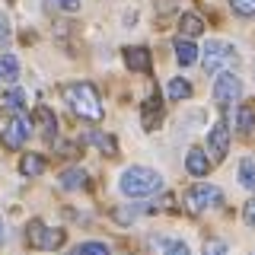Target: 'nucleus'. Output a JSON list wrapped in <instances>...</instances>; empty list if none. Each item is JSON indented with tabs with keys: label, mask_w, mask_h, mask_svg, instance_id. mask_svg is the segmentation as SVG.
I'll list each match as a JSON object with an SVG mask.
<instances>
[{
	"label": "nucleus",
	"mask_w": 255,
	"mask_h": 255,
	"mask_svg": "<svg viewBox=\"0 0 255 255\" xmlns=\"http://www.w3.org/2000/svg\"><path fill=\"white\" fill-rule=\"evenodd\" d=\"M239 96H243V83H239V77L233 74V70H220L217 80H214V102H217L220 109H230Z\"/></svg>",
	"instance_id": "6"
},
{
	"label": "nucleus",
	"mask_w": 255,
	"mask_h": 255,
	"mask_svg": "<svg viewBox=\"0 0 255 255\" xmlns=\"http://www.w3.org/2000/svg\"><path fill=\"white\" fill-rule=\"evenodd\" d=\"M230 10L243 19H255V0H230Z\"/></svg>",
	"instance_id": "24"
},
{
	"label": "nucleus",
	"mask_w": 255,
	"mask_h": 255,
	"mask_svg": "<svg viewBox=\"0 0 255 255\" xmlns=\"http://www.w3.org/2000/svg\"><path fill=\"white\" fill-rule=\"evenodd\" d=\"M118 188H122V195H128V198H150L163 188V175L156 169H150V166H131V169L122 172Z\"/></svg>",
	"instance_id": "2"
},
{
	"label": "nucleus",
	"mask_w": 255,
	"mask_h": 255,
	"mask_svg": "<svg viewBox=\"0 0 255 255\" xmlns=\"http://www.w3.org/2000/svg\"><path fill=\"white\" fill-rule=\"evenodd\" d=\"M163 255H191L185 243H179V239H172V243H166V252Z\"/></svg>",
	"instance_id": "27"
},
{
	"label": "nucleus",
	"mask_w": 255,
	"mask_h": 255,
	"mask_svg": "<svg viewBox=\"0 0 255 255\" xmlns=\"http://www.w3.org/2000/svg\"><path fill=\"white\" fill-rule=\"evenodd\" d=\"M3 239H6V227H3V217H0V246H3Z\"/></svg>",
	"instance_id": "31"
},
{
	"label": "nucleus",
	"mask_w": 255,
	"mask_h": 255,
	"mask_svg": "<svg viewBox=\"0 0 255 255\" xmlns=\"http://www.w3.org/2000/svg\"><path fill=\"white\" fill-rule=\"evenodd\" d=\"M19 77V61L13 54H0V83H16Z\"/></svg>",
	"instance_id": "18"
},
{
	"label": "nucleus",
	"mask_w": 255,
	"mask_h": 255,
	"mask_svg": "<svg viewBox=\"0 0 255 255\" xmlns=\"http://www.w3.org/2000/svg\"><path fill=\"white\" fill-rule=\"evenodd\" d=\"M204 255H227V243H223V239H207Z\"/></svg>",
	"instance_id": "25"
},
{
	"label": "nucleus",
	"mask_w": 255,
	"mask_h": 255,
	"mask_svg": "<svg viewBox=\"0 0 255 255\" xmlns=\"http://www.w3.org/2000/svg\"><path fill=\"white\" fill-rule=\"evenodd\" d=\"M3 109L13 112V115H22V109H26V93L16 90V86H13V90H6L3 93Z\"/></svg>",
	"instance_id": "20"
},
{
	"label": "nucleus",
	"mask_w": 255,
	"mask_h": 255,
	"mask_svg": "<svg viewBox=\"0 0 255 255\" xmlns=\"http://www.w3.org/2000/svg\"><path fill=\"white\" fill-rule=\"evenodd\" d=\"M236 131L246 134V137L255 131V106L252 102H243V106L236 109Z\"/></svg>",
	"instance_id": "12"
},
{
	"label": "nucleus",
	"mask_w": 255,
	"mask_h": 255,
	"mask_svg": "<svg viewBox=\"0 0 255 255\" xmlns=\"http://www.w3.org/2000/svg\"><path fill=\"white\" fill-rule=\"evenodd\" d=\"M243 217H246V223H249V227H255V198L243 207Z\"/></svg>",
	"instance_id": "28"
},
{
	"label": "nucleus",
	"mask_w": 255,
	"mask_h": 255,
	"mask_svg": "<svg viewBox=\"0 0 255 255\" xmlns=\"http://www.w3.org/2000/svg\"><path fill=\"white\" fill-rule=\"evenodd\" d=\"M252 255H255V252H252Z\"/></svg>",
	"instance_id": "32"
},
{
	"label": "nucleus",
	"mask_w": 255,
	"mask_h": 255,
	"mask_svg": "<svg viewBox=\"0 0 255 255\" xmlns=\"http://www.w3.org/2000/svg\"><path fill=\"white\" fill-rule=\"evenodd\" d=\"M32 122H35V128L42 131V137H45V140H54V137H58V118H54V112H51V109L38 106V109H35V115H32Z\"/></svg>",
	"instance_id": "9"
},
{
	"label": "nucleus",
	"mask_w": 255,
	"mask_h": 255,
	"mask_svg": "<svg viewBox=\"0 0 255 255\" xmlns=\"http://www.w3.org/2000/svg\"><path fill=\"white\" fill-rule=\"evenodd\" d=\"M26 239H29L32 249L54 252V249H61V246H64L67 233H64V230H58V227H45L42 220H32V223H29V230H26Z\"/></svg>",
	"instance_id": "4"
},
{
	"label": "nucleus",
	"mask_w": 255,
	"mask_h": 255,
	"mask_svg": "<svg viewBox=\"0 0 255 255\" xmlns=\"http://www.w3.org/2000/svg\"><path fill=\"white\" fill-rule=\"evenodd\" d=\"M185 204L191 214H201V211H211V207H220L223 204V191L217 185H191L185 191Z\"/></svg>",
	"instance_id": "5"
},
{
	"label": "nucleus",
	"mask_w": 255,
	"mask_h": 255,
	"mask_svg": "<svg viewBox=\"0 0 255 255\" xmlns=\"http://www.w3.org/2000/svg\"><path fill=\"white\" fill-rule=\"evenodd\" d=\"M239 185L249 188V191H255V159H252V156L239 159Z\"/></svg>",
	"instance_id": "21"
},
{
	"label": "nucleus",
	"mask_w": 255,
	"mask_h": 255,
	"mask_svg": "<svg viewBox=\"0 0 255 255\" xmlns=\"http://www.w3.org/2000/svg\"><path fill=\"white\" fill-rule=\"evenodd\" d=\"M143 131H153L156 122H159V96H150L147 102H143Z\"/></svg>",
	"instance_id": "19"
},
{
	"label": "nucleus",
	"mask_w": 255,
	"mask_h": 255,
	"mask_svg": "<svg viewBox=\"0 0 255 255\" xmlns=\"http://www.w3.org/2000/svg\"><path fill=\"white\" fill-rule=\"evenodd\" d=\"M175 61L182 64V67H191V64L198 61V48H195V42L191 38H175Z\"/></svg>",
	"instance_id": "13"
},
{
	"label": "nucleus",
	"mask_w": 255,
	"mask_h": 255,
	"mask_svg": "<svg viewBox=\"0 0 255 255\" xmlns=\"http://www.w3.org/2000/svg\"><path fill=\"white\" fill-rule=\"evenodd\" d=\"M61 188L64 191H77V188H86V172L80 166H70V169L61 172Z\"/></svg>",
	"instance_id": "15"
},
{
	"label": "nucleus",
	"mask_w": 255,
	"mask_h": 255,
	"mask_svg": "<svg viewBox=\"0 0 255 255\" xmlns=\"http://www.w3.org/2000/svg\"><path fill=\"white\" fill-rule=\"evenodd\" d=\"M188 96H191V83H188V80H182V77L169 80V99L172 102H182V99H188Z\"/></svg>",
	"instance_id": "22"
},
{
	"label": "nucleus",
	"mask_w": 255,
	"mask_h": 255,
	"mask_svg": "<svg viewBox=\"0 0 255 255\" xmlns=\"http://www.w3.org/2000/svg\"><path fill=\"white\" fill-rule=\"evenodd\" d=\"M70 255H112V249L106 243H96V239H90V243H80Z\"/></svg>",
	"instance_id": "23"
},
{
	"label": "nucleus",
	"mask_w": 255,
	"mask_h": 255,
	"mask_svg": "<svg viewBox=\"0 0 255 255\" xmlns=\"http://www.w3.org/2000/svg\"><path fill=\"white\" fill-rule=\"evenodd\" d=\"M10 38V19H6V13H0V42H6Z\"/></svg>",
	"instance_id": "29"
},
{
	"label": "nucleus",
	"mask_w": 255,
	"mask_h": 255,
	"mask_svg": "<svg viewBox=\"0 0 255 255\" xmlns=\"http://www.w3.org/2000/svg\"><path fill=\"white\" fill-rule=\"evenodd\" d=\"M185 169L191 172V175H207V169H211V159H207V150H201V147H191L188 150V156H185Z\"/></svg>",
	"instance_id": "11"
},
{
	"label": "nucleus",
	"mask_w": 255,
	"mask_h": 255,
	"mask_svg": "<svg viewBox=\"0 0 255 255\" xmlns=\"http://www.w3.org/2000/svg\"><path fill=\"white\" fill-rule=\"evenodd\" d=\"M48 6H58L64 13H80V0H48Z\"/></svg>",
	"instance_id": "26"
},
{
	"label": "nucleus",
	"mask_w": 255,
	"mask_h": 255,
	"mask_svg": "<svg viewBox=\"0 0 255 255\" xmlns=\"http://www.w3.org/2000/svg\"><path fill=\"white\" fill-rule=\"evenodd\" d=\"M179 32H185V38H198L204 32V19L198 13H182L179 16Z\"/></svg>",
	"instance_id": "14"
},
{
	"label": "nucleus",
	"mask_w": 255,
	"mask_h": 255,
	"mask_svg": "<svg viewBox=\"0 0 255 255\" xmlns=\"http://www.w3.org/2000/svg\"><path fill=\"white\" fill-rule=\"evenodd\" d=\"M86 140H90L93 147H99L102 153H109V156H118V143H115V137H112V134H102V131H90V134H86Z\"/></svg>",
	"instance_id": "16"
},
{
	"label": "nucleus",
	"mask_w": 255,
	"mask_h": 255,
	"mask_svg": "<svg viewBox=\"0 0 255 255\" xmlns=\"http://www.w3.org/2000/svg\"><path fill=\"white\" fill-rule=\"evenodd\" d=\"M204 70L207 74H217V70L223 67H233V64L239 61L236 58V48L230 45V42H220V38H211V42L204 45Z\"/></svg>",
	"instance_id": "3"
},
{
	"label": "nucleus",
	"mask_w": 255,
	"mask_h": 255,
	"mask_svg": "<svg viewBox=\"0 0 255 255\" xmlns=\"http://www.w3.org/2000/svg\"><path fill=\"white\" fill-rule=\"evenodd\" d=\"M64 102L74 109V115L86 118V122H99L102 118V99H99V93H96V86L86 83V80L64 86Z\"/></svg>",
	"instance_id": "1"
},
{
	"label": "nucleus",
	"mask_w": 255,
	"mask_h": 255,
	"mask_svg": "<svg viewBox=\"0 0 255 255\" xmlns=\"http://www.w3.org/2000/svg\"><path fill=\"white\" fill-rule=\"evenodd\" d=\"M227 150H230V128L227 122H214V128L207 131V153H211L214 163H223L227 159Z\"/></svg>",
	"instance_id": "8"
},
{
	"label": "nucleus",
	"mask_w": 255,
	"mask_h": 255,
	"mask_svg": "<svg viewBox=\"0 0 255 255\" xmlns=\"http://www.w3.org/2000/svg\"><path fill=\"white\" fill-rule=\"evenodd\" d=\"M125 64L131 70H137V74H150V51L143 45H134V48H125Z\"/></svg>",
	"instance_id": "10"
},
{
	"label": "nucleus",
	"mask_w": 255,
	"mask_h": 255,
	"mask_svg": "<svg viewBox=\"0 0 255 255\" xmlns=\"http://www.w3.org/2000/svg\"><path fill=\"white\" fill-rule=\"evenodd\" d=\"M32 128H35V122H32V118H26V115H13L10 125H6L3 134H0V143H3L6 150H19L22 143L29 140Z\"/></svg>",
	"instance_id": "7"
},
{
	"label": "nucleus",
	"mask_w": 255,
	"mask_h": 255,
	"mask_svg": "<svg viewBox=\"0 0 255 255\" xmlns=\"http://www.w3.org/2000/svg\"><path fill=\"white\" fill-rule=\"evenodd\" d=\"M156 3H159V13H169V10H172V3H175V0H156Z\"/></svg>",
	"instance_id": "30"
},
{
	"label": "nucleus",
	"mask_w": 255,
	"mask_h": 255,
	"mask_svg": "<svg viewBox=\"0 0 255 255\" xmlns=\"http://www.w3.org/2000/svg\"><path fill=\"white\" fill-rule=\"evenodd\" d=\"M19 172H22V175H29V179L42 175V172H45V156H38V153H26V156L19 159Z\"/></svg>",
	"instance_id": "17"
}]
</instances>
